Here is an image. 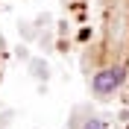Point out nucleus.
<instances>
[{
	"instance_id": "f03ea898",
	"label": "nucleus",
	"mask_w": 129,
	"mask_h": 129,
	"mask_svg": "<svg viewBox=\"0 0 129 129\" xmlns=\"http://www.w3.org/2000/svg\"><path fill=\"white\" fill-rule=\"evenodd\" d=\"M82 129H106V120H100V117H88V120L82 123Z\"/></svg>"
},
{
	"instance_id": "f257e3e1",
	"label": "nucleus",
	"mask_w": 129,
	"mask_h": 129,
	"mask_svg": "<svg viewBox=\"0 0 129 129\" xmlns=\"http://www.w3.org/2000/svg\"><path fill=\"white\" fill-rule=\"evenodd\" d=\"M126 79V71H123L120 64H112V68H100L94 73V79H91V91L97 97H112L114 91L123 85Z\"/></svg>"
}]
</instances>
